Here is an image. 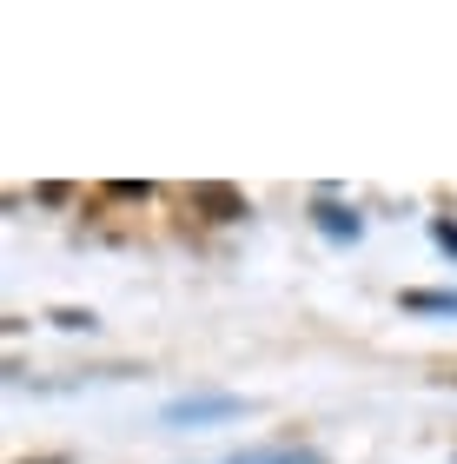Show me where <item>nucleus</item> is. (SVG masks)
<instances>
[{
  "mask_svg": "<svg viewBox=\"0 0 457 464\" xmlns=\"http://www.w3.org/2000/svg\"><path fill=\"white\" fill-rule=\"evenodd\" d=\"M245 405L239 398H179V405H166V425H205V418H239Z\"/></svg>",
  "mask_w": 457,
  "mask_h": 464,
  "instance_id": "nucleus-1",
  "label": "nucleus"
},
{
  "mask_svg": "<svg viewBox=\"0 0 457 464\" xmlns=\"http://www.w3.org/2000/svg\"><path fill=\"white\" fill-rule=\"evenodd\" d=\"M199 206H213L219 219H239V193H225V186H205V193H199Z\"/></svg>",
  "mask_w": 457,
  "mask_h": 464,
  "instance_id": "nucleus-2",
  "label": "nucleus"
},
{
  "mask_svg": "<svg viewBox=\"0 0 457 464\" xmlns=\"http://www.w3.org/2000/svg\"><path fill=\"white\" fill-rule=\"evenodd\" d=\"M319 226L331 232V239H351V232H358V219H351V213H338V206H319Z\"/></svg>",
  "mask_w": 457,
  "mask_h": 464,
  "instance_id": "nucleus-3",
  "label": "nucleus"
},
{
  "mask_svg": "<svg viewBox=\"0 0 457 464\" xmlns=\"http://www.w3.org/2000/svg\"><path fill=\"white\" fill-rule=\"evenodd\" d=\"M405 305H418V312H457V299H444V292H405Z\"/></svg>",
  "mask_w": 457,
  "mask_h": 464,
  "instance_id": "nucleus-4",
  "label": "nucleus"
}]
</instances>
